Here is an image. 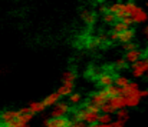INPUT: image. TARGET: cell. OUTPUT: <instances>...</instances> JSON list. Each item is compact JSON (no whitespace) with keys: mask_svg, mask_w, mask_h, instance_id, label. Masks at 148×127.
I'll list each match as a JSON object with an SVG mask.
<instances>
[{"mask_svg":"<svg viewBox=\"0 0 148 127\" xmlns=\"http://www.w3.org/2000/svg\"><path fill=\"white\" fill-rule=\"evenodd\" d=\"M128 29H131V27L127 26L122 20L115 22V24L112 26V32H114V33H121V32H125V30H128Z\"/></svg>","mask_w":148,"mask_h":127,"instance_id":"17","label":"cell"},{"mask_svg":"<svg viewBox=\"0 0 148 127\" xmlns=\"http://www.w3.org/2000/svg\"><path fill=\"white\" fill-rule=\"evenodd\" d=\"M56 91L60 94V97H63V96H71V94H72V87H68V86L62 84Z\"/></svg>","mask_w":148,"mask_h":127,"instance_id":"23","label":"cell"},{"mask_svg":"<svg viewBox=\"0 0 148 127\" xmlns=\"http://www.w3.org/2000/svg\"><path fill=\"white\" fill-rule=\"evenodd\" d=\"M114 83H115V79H114L111 74H106V73L99 74L98 84L101 86L102 88H106V87H109V86H114Z\"/></svg>","mask_w":148,"mask_h":127,"instance_id":"11","label":"cell"},{"mask_svg":"<svg viewBox=\"0 0 148 127\" xmlns=\"http://www.w3.org/2000/svg\"><path fill=\"white\" fill-rule=\"evenodd\" d=\"M122 47H124V50H125V51H131V50H137V49H138L137 43H134V42L125 43V44H122Z\"/></svg>","mask_w":148,"mask_h":127,"instance_id":"29","label":"cell"},{"mask_svg":"<svg viewBox=\"0 0 148 127\" xmlns=\"http://www.w3.org/2000/svg\"><path fill=\"white\" fill-rule=\"evenodd\" d=\"M109 37H111V40H114V42H121L122 44H125V43H130L134 40V37H135V30H134V29H128V30L121 32V33H114V32H112V34H111Z\"/></svg>","mask_w":148,"mask_h":127,"instance_id":"1","label":"cell"},{"mask_svg":"<svg viewBox=\"0 0 148 127\" xmlns=\"http://www.w3.org/2000/svg\"><path fill=\"white\" fill-rule=\"evenodd\" d=\"M27 107H29V110H30V113H32V114L42 113V111L46 109V106L43 104V101H32Z\"/></svg>","mask_w":148,"mask_h":127,"instance_id":"13","label":"cell"},{"mask_svg":"<svg viewBox=\"0 0 148 127\" xmlns=\"http://www.w3.org/2000/svg\"><path fill=\"white\" fill-rule=\"evenodd\" d=\"M88 127H99V124H88Z\"/></svg>","mask_w":148,"mask_h":127,"instance_id":"39","label":"cell"},{"mask_svg":"<svg viewBox=\"0 0 148 127\" xmlns=\"http://www.w3.org/2000/svg\"><path fill=\"white\" fill-rule=\"evenodd\" d=\"M99 11H101L102 14H105L106 11H109V9H108V7H106L105 4H101V6H99Z\"/></svg>","mask_w":148,"mask_h":127,"instance_id":"34","label":"cell"},{"mask_svg":"<svg viewBox=\"0 0 148 127\" xmlns=\"http://www.w3.org/2000/svg\"><path fill=\"white\" fill-rule=\"evenodd\" d=\"M85 110H88V111H91V113H97V114L101 113V107L97 106V104H92V103H89V104L86 106V109H85Z\"/></svg>","mask_w":148,"mask_h":127,"instance_id":"28","label":"cell"},{"mask_svg":"<svg viewBox=\"0 0 148 127\" xmlns=\"http://www.w3.org/2000/svg\"><path fill=\"white\" fill-rule=\"evenodd\" d=\"M59 99H60V94L58 93V91H55V93H52V94H48L46 97H45V100H43V104L48 107V106H55L56 103H59Z\"/></svg>","mask_w":148,"mask_h":127,"instance_id":"14","label":"cell"},{"mask_svg":"<svg viewBox=\"0 0 148 127\" xmlns=\"http://www.w3.org/2000/svg\"><path fill=\"white\" fill-rule=\"evenodd\" d=\"M81 19H82L86 24L92 26V24H95V22H97V14H95L94 11L85 10V11H82V13H81Z\"/></svg>","mask_w":148,"mask_h":127,"instance_id":"12","label":"cell"},{"mask_svg":"<svg viewBox=\"0 0 148 127\" xmlns=\"http://www.w3.org/2000/svg\"><path fill=\"white\" fill-rule=\"evenodd\" d=\"M81 101H82V94H79V93H72V94L69 96V103H71V104L76 106V104H79Z\"/></svg>","mask_w":148,"mask_h":127,"instance_id":"22","label":"cell"},{"mask_svg":"<svg viewBox=\"0 0 148 127\" xmlns=\"http://www.w3.org/2000/svg\"><path fill=\"white\" fill-rule=\"evenodd\" d=\"M108 101H109V99H108V96H106V93H105V88H102L101 91L98 93H94L92 96H91V103L92 104H97V106H103V104H108Z\"/></svg>","mask_w":148,"mask_h":127,"instance_id":"5","label":"cell"},{"mask_svg":"<svg viewBox=\"0 0 148 127\" xmlns=\"http://www.w3.org/2000/svg\"><path fill=\"white\" fill-rule=\"evenodd\" d=\"M147 80H148V73H147Z\"/></svg>","mask_w":148,"mask_h":127,"instance_id":"42","label":"cell"},{"mask_svg":"<svg viewBox=\"0 0 148 127\" xmlns=\"http://www.w3.org/2000/svg\"><path fill=\"white\" fill-rule=\"evenodd\" d=\"M19 113H20V114H27V113H30V110H29V107H22V109L19 110Z\"/></svg>","mask_w":148,"mask_h":127,"instance_id":"35","label":"cell"},{"mask_svg":"<svg viewBox=\"0 0 148 127\" xmlns=\"http://www.w3.org/2000/svg\"><path fill=\"white\" fill-rule=\"evenodd\" d=\"M145 6H147V7H148V0H147V1H145Z\"/></svg>","mask_w":148,"mask_h":127,"instance_id":"40","label":"cell"},{"mask_svg":"<svg viewBox=\"0 0 148 127\" xmlns=\"http://www.w3.org/2000/svg\"><path fill=\"white\" fill-rule=\"evenodd\" d=\"M71 127H88L86 126V123L85 122H79V120H76L75 117L71 120Z\"/></svg>","mask_w":148,"mask_h":127,"instance_id":"30","label":"cell"},{"mask_svg":"<svg viewBox=\"0 0 148 127\" xmlns=\"http://www.w3.org/2000/svg\"><path fill=\"white\" fill-rule=\"evenodd\" d=\"M101 113L102 114H112V113H115V110L109 104H103V106H101Z\"/></svg>","mask_w":148,"mask_h":127,"instance_id":"27","label":"cell"},{"mask_svg":"<svg viewBox=\"0 0 148 127\" xmlns=\"http://www.w3.org/2000/svg\"><path fill=\"white\" fill-rule=\"evenodd\" d=\"M99 124H111L112 123V117L111 114H99Z\"/></svg>","mask_w":148,"mask_h":127,"instance_id":"25","label":"cell"},{"mask_svg":"<svg viewBox=\"0 0 148 127\" xmlns=\"http://www.w3.org/2000/svg\"><path fill=\"white\" fill-rule=\"evenodd\" d=\"M68 111H69L68 103L60 101V103H56V104L53 106V109H52V111H50V116H52V119H59V117H63Z\"/></svg>","mask_w":148,"mask_h":127,"instance_id":"3","label":"cell"},{"mask_svg":"<svg viewBox=\"0 0 148 127\" xmlns=\"http://www.w3.org/2000/svg\"><path fill=\"white\" fill-rule=\"evenodd\" d=\"M42 127H45V126H42Z\"/></svg>","mask_w":148,"mask_h":127,"instance_id":"45","label":"cell"},{"mask_svg":"<svg viewBox=\"0 0 148 127\" xmlns=\"http://www.w3.org/2000/svg\"><path fill=\"white\" fill-rule=\"evenodd\" d=\"M143 32H144V34H145V36H148V26H145V27L143 29Z\"/></svg>","mask_w":148,"mask_h":127,"instance_id":"37","label":"cell"},{"mask_svg":"<svg viewBox=\"0 0 148 127\" xmlns=\"http://www.w3.org/2000/svg\"><path fill=\"white\" fill-rule=\"evenodd\" d=\"M138 9V4L137 3H134V1H128V3H125V6H124V13L127 14V16H132V13Z\"/></svg>","mask_w":148,"mask_h":127,"instance_id":"16","label":"cell"},{"mask_svg":"<svg viewBox=\"0 0 148 127\" xmlns=\"http://www.w3.org/2000/svg\"><path fill=\"white\" fill-rule=\"evenodd\" d=\"M140 96H141V99L148 97V88H145V90H140Z\"/></svg>","mask_w":148,"mask_h":127,"instance_id":"36","label":"cell"},{"mask_svg":"<svg viewBox=\"0 0 148 127\" xmlns=\"http://www.w3.org/2000/svg\"><path fill=\"white\" fill-rule=\"evenodd\" d=\"M0 127H7V126H1V124H0Z\"/></svg>","mask_w":148,"mask_h":127,"instance_id":"41","label":"cell"},{"mask_svg":"<svg viewBox=\"0 0 148 127\" xmlns=\"http://www.w3.org/2000/svg\"><path fill=\"white\" fill-rule=\"evenodd\" d=\"M127 97V107H137L141 101L140 96H125Z\"/></svg>","mask_w":148,"mask_h":127,"instance_id":"18","label":"cell"},{"mask_svg":"<svg viewBox=\"0 0 148 127\" xmlns=\"http://www.w3.org/2000/svg\"><path fill=\"white\" fill-rule=\"evenodd\" d=\"M116 119H119V120H128L130 119V113H128V110L127 109H121V110H116Z\"/></svg>","mask_w":148,"mask_h":127,"instance_id":"24","label":"cell"},{"mask_svg":"<svg viewBox=\"0 0 148 127\" xmlns=\"http://www.w3.org/2000/svg\"><path fill=\"white\" fill-rule=\"evenodd\" d=\"M108 104H109L115 111H116V110H121V109H125V107H127V97L122 96V94H119V96L111 99V100L108 101Z\"/></svg>","mask_w":148,"mask_h":127,"instance_id":"7","label":"cell"},{"mask_svg":"<svg viewBox=\"0 0 148 127\" xmlns=\"http://www.w3.org/2000/svg\"><path fill=\"white\" fill-rule=\"evenodd\" d=\"M115 64H116V67L122 69V67H125V66H127V60H125V59H118Z\"/></svg>","mask_w":148,"mask_h":127,"instance_id":"32","label":"cell"},{"mask_svg":"<svg viewBox=\"0 0 148 127\" xmlns=\"http://www.w3.org/2000/svg\"><path fill=\"white\" fill-rule=\"evenodd\" d=\"M99 127H114L112 124H99Z\"/></svg>","mask_w":148,"mask_h":127,"instance_id":"38","label":"cell"},{"mask_svg":"<svg viewBox=\"0 0 148 127\" xmlns=\"http://www.w3.org/2000/svg\"><path fill=\"white\" fill-rule=\"evenodd\" d=\"M45 127H71V120L66 117L45 120Z\"/></svg>","mask_w":148,"mask_h":127,"instance_id":"6","label":"cell"},{"mask_svg":"<svg viewBox=\"0 0 148 127\" xmlns=\"http://www.w3.org/2000/svg\"><path fill=\"white\" fill-rule=\"evenodd\" d=\"M145 73H148V59H141L137 63L132 64V76L134 77H143Z\"/></svg>","mask_w":148,"mask_h":127,"instance_id":"2","label":"cell"},{"mask_svg":"<svg viewBox=\"0 0 148 127\" xmlns=\"http://www.w3.org/2000/svg\"><path fill=\"white\" fill-rule=\"evenodd\" d=\"M124 6H125V3L116 1V3L111 4V7H109V11H111V13H114V14H116V13H119V11H124Z\"/></svg>","mask_w":148,"mask_h":127,"instance_id":"20","label":"cell"},{"mask_svg":"<svg viewBox=\"0 0 148 127\" xmlns=\"http://www.w3.org/2000/svg\"><path fill=\"white\" fill-rule=\"evenodd\" d=\"M130 1H132V0H130Z\"/></svg>","mask_w":148,"mask_h":127,"instance_id":"44","label":"cell"},{"mask_svg":"<svg viewBox=\"0 0 148 127\" xmlns=\"http://www.w3.org/2000/svg\"><path fill=\"white\" fill-rule=\"evenodd\" d=\"M33 116L35 114H32V113H27V114H20L19 116V122H22V123H25V124H29V122L33 119Z\"/></svg>","mask_w":148,"mask_h":127,"instance_id":"26","label":"cell"},{"mask_svg":"<svg viewBox=\"0 0 148 127\" xmlns=\"http://www.w3.org/2000/svg\"><path fill=\"white\" fill-rule=\"evenodd\" d=\"M102 19H103V22H105V23H108V24H115V22H116L115 14H114V13H111V11H106V13L102 16Z\"/></svg>","mask_w":148,"mask_h":127,"instance_id":"21","label":"cell"},{"mask_svg":"<svg viewBox=\"0 0 148 127\" xmlns=\"http://www.w3.org/2000/svg\"><path fill=\"white\" fill-rule=\"evenodd\" d=\"M7 127H27V124H25V123H22V122H19V120H16V122H13L12 124H9Z\"/></svg>","mask_w":148,"mask_h":127,"instance_id":"33","label":"cell"},{"mask_svg":"<svg viewBox=\"0 0 148 127\" xmlns=\"http://www.w3.org/2000/svg\"><path fill=\"white\" fill-rule=\"evenodd\" d=\"M19 116H20L19 110H17V111H16V110H7V111H3V113L0 114L1 122L4 123V126H9V124H12L13 122H16V120L19 119Z\"/></svg>","mask_w":148,"mask_h":127,"instance_id":"4","label":"cell"},{"mask_svg":"<svg viewBox=\"0 0 148 127\" xmlns=\"http://www.w3.org/2000/svg\"><path fill=\"white\" fill-rule=\"evenodd\" d=\"M141 57H143V51H141L140 49H137V50L127 51L124 59L127 60V63H131V64H134V63H137L138 60H141Z\"/></svg>","mask_w":148,"mask_h":127,"instance_id":"10","label":"cell"},{"mask_svg":"<svg viewBox=\"0 0 148 127\" xmlns=\"http://www.w3.org/2000/svg\"><path fill=\"white\" fill-rule=\"evenodd\" d=\"M147 40H148V36H147Z\"/></svg>","mask_w":148,"mask_h":127,"instance_id":"43","label":"cell"},{"mask_svg":"<svg viewBox=\"0 0 148 127\" xmlns=\"http://www.w3.org/2000/svg\"><path fill=\"white\" fill-rule=\"evenodd\" d=\"M105 93H106L108 99L111 100V99H114V97L122 94V88H119V87H116V86H109V87L105 88Z\"/></svg>","mask_w":148,"mask_h":127,"instance_id":"15","label":"cell"},{"mask_svg":"<svg viewBox=\"0 0 148 127\" xmlns=\"http://www.w3.org/2000/svg\"><path fill=\"white\" fill-rule=\"evenodd\" d=\"M114 127H124L125 126V120H119V119H116L115 122H112L111 123Z\"/></svg>","mask_w":148,"mask_h":127,"instance_id":"31","label":"cell"},{"mask_svg":"<svg viewBox=\"0 0 148 127\" xmlns=\"http://www.w3.org/2000/svg\"><path fill=\"white\" fill-rule=\"evenodd\" d=\"M75 79H76V73L72 72V70H68L62 74V84L68 86V87H72L75 86Z\"/></svg>","mask_w":148,"mask_h":127,"instance_id":"9","label":"cell"},{"mask_svg":"<svg viewBox=\"0 0 148 127\" xmlns=\"http://www.w3.org/2000/svg\"><path fill=\"white\" fill-rule=\"evenodd\" d=\"M131 82L128 80V77H124V76H118L115 79V84H116V87H119V88H125Z\"/></svg>","mask_w":148,"mask_h":127,"instance_id":"19","label":"cell"},{"mask_svg":"<svg viewBox=\"0 0 148 127\" xmlns=\"http://www.w3.org/2000/svg\"><path fill=\"white\" fill-rule=\"evenodd\" d=\"M131 17H132V20H134L135 24H143V23H145V22L148 20V13L143 9V7L138 6V9L132 13Z\"/></svg>","mask_w":148,"mask_h":127,"instance_id":"8","label":"cell"}]
</instances>
